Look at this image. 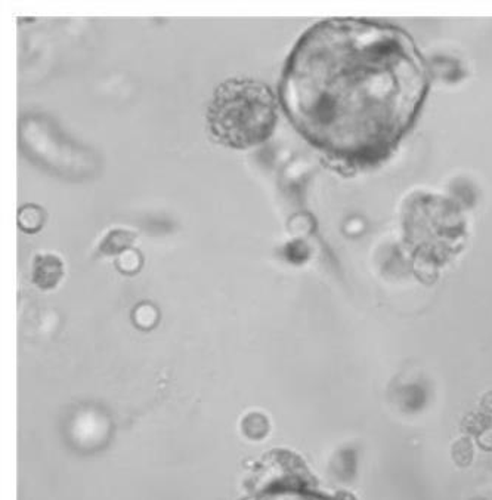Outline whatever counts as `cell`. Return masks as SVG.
<instances>
[{
    "label": "cell",
    "instance_id": "cell-1",
    "mask_svg": "<svg viewBox=\"0 0 492 500\" xmlns=\"http://www.w3.org/2000/svg\"><path fill=\"white\" fill-rule=\"evenodd\" d=\"M431 89V71L406 30L330 18L294 43L278 103L312 147L349 172L392 158Z\"/></svg>",
    "mask_w": 492,
    "mask_h": 500
},
{
    "label": "cell",
    "instance_id": "cell-2",
    "mask_svg": "<svg viewBox=\"0 0 492 500\" xmlns=\"http://www.w3.org/2000/svg\"><path fill=\"white\" fill-rule=\"evenodd\" d=\"M277 122V96L259 80H225L216 87L207 110L211 137L236 150L266 142L273 137Z\"/></svg>",
    "mask_w": 492,
    "mask_h": 500
},
{
    "label": "cell",
    "instance_id": "cell-3",
    "mask_svg": "<svg viewBox=\"0 0 492 500\" xmlns=\"http://www.w3.org/2000/svg\"><path fill=\"white\" fill-rule=\"evenodd\" d=\"M62 262L54 255H39L34 259L33 281L40 289H52L61 280Z\"/></svg>",
    "mask_w": 492,
    "mask_h": 500
},
{
    "label": "cell",
    "instance_id": "cell-4",
    "mask_svg": "<svg viewBox=\"0 0 492 500\" xmlns=\"http://www.w3.org/2000/svg\"><path fill=\"white\" fill-rule=\"evenodd\" d=\"M46 216L45 212L36 205H27V206L21 207L20 215H18V223H20L21 230L27 232H36L43 227Z\"/></svg>",
    "mask_w": 492,
    "mask_h": 500
},
{
    "label": "cell",
    "instance_id": "cell-5",
    "mask_svg": "<svg viewBox=\"0 0 492 500\" xmlns=\"http://www.w3.org/2000/svg\"><path fill=\"white\" fill-rule=\"evenodd\" d=\"M135 234L133 232H124V230H114L110 232L103 244H101V250L107 255H116V253L123 252L126 249L133 243Z\"/></svg>",
    "mask_w": 492,
    "mask_h": 500
}]
</instances>
